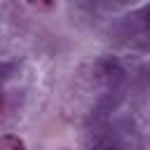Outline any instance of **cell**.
Returning <instances> with one entry per match:
<instances>
[{
	"label": "cell",
	"mask_w": 150,
	"mask_h": 150,
	"mask_svg": "<svg viewBox=\"0 0 150 150\" xmlns=\"http://www.w3.org/2000/svg\"><path fill=\"white\" fill-rule=\"evenodd\" d=\"M96 150H122V148H117V145H101V148H96Z\"/></svg>",
	"instance_id": "4"
},
{
	"label": "cell",
	"mask_w": 150,
	"mask_h": 150,
	"mask_svg": "<svg viewBox=\"0 0 150 150\" xmlns=\"http://www.w3.org/2000/svg\"><path fill=\"white\" fill-rule=\"evenodd\" d=\"M33 9H38V12H49V9H54V5H56V0H26Z\"/></svg>",
	"instance_id": "2"
},
{
	"label": "cell",
	"mask_w": 150,
	"mask_h": 150,
	"mask_svg": "<svg viewBox=\"0 0 150 150\" xmlns=\"http://www.w3.org/2000/svg\"><path fill=\"white\" fill-rule=\"evenodd\" d=\"M143 23H145V30L150 33V5L143 9Z\"/></svg>",
	"instance_id": "3"
},
{
	"label": "cell",
	"mask_w": 150,
	"mask_h": 150,
	"mask_svg": "<svg viewBox=\"0 0 150 150\" xmlns=\"http://www.w3.org/2000/svg\"><path fill=\"white\" fill-rule=\"evenodd\" d=\"M0 150H26V145H23V141H21L19 136L5 134L2 141H0Z\"/></svg>",
	"instance_id": "1"
}]
</instances>
